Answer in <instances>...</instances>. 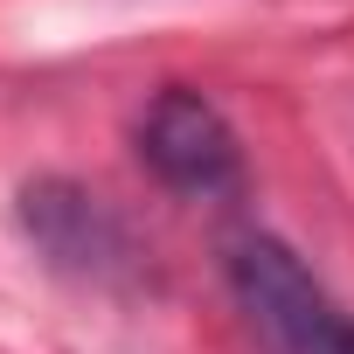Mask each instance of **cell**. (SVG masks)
<instances>
[{"mask_svg": "<svg viewBox=\"0 0 354 354\" xmlns=\"http://www.w3.org/2000/svg\"><path fill=\"white\" fill-rule=\"evenodd\" d=\"M230 285H236L250 326L278 354H333L347 333V313L326 299V285L278 236H236L230 243Z\"/></svg>", "mask_w": 354, "mask_h": 354, "instance_id": "6da1fadb", "label": "cell"}, {"mask_svg": "<svg viewBox=\"0 0 354 354\" xmlns=\"http://www.w3.org/2000/svg\"><path fill=\"white\" fill-rule=\"evenodd\" d=\"M139 160L160 174L174 195H230L243 181V146L230 118L202 91H160L139 118Z\"/></svg>", "mask_w": 354, "mask_h": 354, "instance_id": "7a4b0ae2", "label": "cell"}, {"mask_svg": "<svg viewBox=\"0 0 354 354\" xmlns=\"http://www.w3.org/2000/svg\"><path fill=\"white\" fill-rule=\"evenodd\" d=\"M21 216L35 230V243L63 264V271H111L125 257V230L97 209V195L70 188V181H35L21 195Z\"/></svg>", "mask_w": 354, "mask_h": 354, "instance_id": "3957f363", "label": "cell"}, {"mask_svg": "<svg viewBox=\"0 0 354 354\" xmlns=\"http://www.w3.org/2000/svg\"><path fill=\"white\" fill-rule=\"evenodd\" d=\"M333 354H354V319H347V333H340V347Z\"/></svg>", "mask_w": 354, "mask_h": 354, "instance_id": "277c9868", "label": "cell"}]
</instances>
